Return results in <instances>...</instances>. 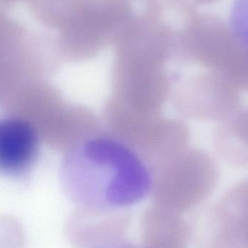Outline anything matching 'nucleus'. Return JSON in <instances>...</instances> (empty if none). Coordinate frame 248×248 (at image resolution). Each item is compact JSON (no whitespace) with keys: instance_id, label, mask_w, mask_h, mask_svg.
Returning a JSON list of instances; mask_svg holds the SVG:
<instances>
[{"instance_id":"nucleus-3","label":"nucleus","mask_w":248,"mask_h":248,"mask_svg":"<svg viewBox=\"0 0 248 248\" xmlns=\"http://www.w3.org/2000/svg\"><path fill=\"white\" fill-rule=\"evenodd\" d=\"M185 22L176 31L173 61L227 77L243 91L248 86L247 45L222 19L182 7Z\"/></svg>"},{"instance_id":"nucleus-17","label":"nucleus","mask_w":248,"mask_h":248,"mask_svg":"<svg viewBox=\"0 0 248 248\" xmlns=\"http://www.w3.org/2000/svg\"><path fill=\"white\" fill-rule=\"evenodd\" d=\"M195 1L199 3V4H213V3L216 2L218 0H195Z\"/></svg>"},{"instance_id":"nucleus-5","label":"nucleus","mask_w":248,"mask_h":248,"mask_svg":"<svg viewBox=\"0 0 248 248\" xmlns=\"http://www.w3.org/2000/svg\"><path fill=\"white\" fill-rule=\"evenodd\" d=\"M109 133L133 150L153 174L188 147L189 130L182 121L144 113L112 96L104 108Z\"/></svg>"},{"instance_id":"nucleus-8","label":"nucleus","mask_w":248,"mask_h":248,"mask_svg":"<svg viewBox=\"0 0 248 248\" xmlns=\"http://www.w3.org/2000/svg\"><path fill=\"white\" fill-rule=\"evenodd\" d=\"M131 215L122 209L78 207L65 224L75 248H138L128 237Z\"/></svg>"},{"instance_id":"nucleus-15","label":"nucleus","mask_w":248,"mask_h":248,"mask_svg":"<svg viewBox=\"0 0 248 248\" xmlns=\"http://www.w3.org/2000/svg\"><path fill=\"white\" fill-rule=\"evenodd\" d=\"M27 31L23 25L0 10V45L18 39Z\"/></svg>"},{"instance_id":"nucleus-12","label":"nucleus","mask_w":248,"mask_h":248,"mask_svg":"<svg viewBox=\"0 0 248 248\" xmlns=\"http://www.w3.org/2000/svg\"><path fill=\"white\" fill-rule=\"evenodd\" d=\"M214 144L224 161L237 167H247V109L242 108L234 116L220 122L214 136Z\"/></svg>"},{"instance_id":"nucleus-16","label":"nucleus","mask_w":248,"mask_h":248,"mask_svg":"<svg viewBox=\"0 0 248 248\" xmlns=\"http://www.w3.org/2000/svg\"><path fill=\"white\" fill-rule=\"evenodd\" d=\"M32 0H0V6L1 7H9L13 6L17 3L22 2V1H28L30 2Z\"/></svg>"},{"instance_id":"nucleus-10","label":"nucleus","mask_w":248,"mask_h":248,"mask_svg":"<svg viewBox=\"0 0 248 248\" xmlns=\"http://www.w3.org/2000/svg\"><path fill=\"white\" fill-rule=\"evenodd\" d=\"M39 152V135L29 121L19 117L0 120V174L25 177L36 165Z\"/></svg>"},{"instance_id":"nucleus-9","label":"nucleus","mask_w":248,"mask_h":248,"mask_svg":"<svg viewBox=\"0 0 248 248\" xmlns=\"http://www.w3.org/2000/svg\"><path fill=\"white\" fill-rule=\"evenodd\" d=\"M205 220L204 248H248L247 181L227 191Z\"/></svg>"},{"instance_id":"nucleus-1","label":"nucleus","mask_w":248,"mask_h":248,"mask_svg":"<svg viewBox=\"0 0 248 248\" xmlns=\"http://www.w3.org/2000/svg\"><path fill=\"white\" fill-rule=\"evenodd\" d=\"M64 192L78 207L124 209L151 191L153 173L131 147L108 133L80 139L63 159Z\"/></svg>"},{"instance_id":"nucleus-14","label":"nucleus","mask_w":248,"mask_h":248,"mask_svg":"<svg viewBox=\"0 0 248 248\" xmlns=\"http://www.w3.org/2000/svg\"><path fill=\"white\" fill-rule=\"evenodd\" d=\"M26 236L20 221L10 216H0V248H25Z\"/></svg>"},{"instance_id":"nucleus-13","label":"nucleus","mask_w":248,"mask_h":248,"mask_svg":"<svg viewBox=\"0 0 248 248\" xmlns=\"http://www.w3.org/2000/svg\"><path fill=\"white\" fill-rule=\"evenodd\" d=\"M83 0H32L33 17L46 27L62 31L75 17Z\"/></svg>"},{"instance_id":"nucleus-7","label":"nucleus","mask_w":248,"mask_h":248,"mask_svg":"<svg viewBox=\"0 0 248 248\" xmlns=\"http://www.w3.org/2000/svg\"><path fill=\"white\" fill-rule=\"evenodd\" d=\"M170 71L169 99L182 116L195 120L222 122L243 108V90L213 71Z\"/></svg>"},{"instance_id":"nucleus-6","label":"nucleus","mask_w":248,"mask_h":248,"mask_svg":"<svg viewBox=\"0 0 248 248\" xmlns=\"http://www.w3.org/2000/svg\"><path fill=\"white\" fill-rule=\"evenodd\" d=\"M219 176L218 165L209 154L186 147L153 174L154 205L182 215L212 195Z\"/></svg>"},{"instance_id":"nucleus-4","label":"nucleus","mask_w":248,"mask_h":248,"mask_svg":"<svg viewBox=\"0 0 248 248\" xmlns=\"http://www.w3.org/2000/svg\"><path fill=\"white\" fill-rule=\"evenodd\" d=\"M159 8L157 0H83L72 21L61 31L58 45L70 58L90 59L154 18Z\"/></svg>"},{"instance_id":"nucleus-11","label":"nucleus","mask_w":248,"mask_h":248,"mask_svg":"<svg viewBox=\"0 0 248 248\" xmlns=\"http://www.w3.org/2000/svg\"><path fill=\"white\" fill-rule=\"evenodd\" d=\"M191 233L180 214L154 205L141 218L140 248H188Z\"/></svg>"},{"instance_id":"nucleus-2","label":"nucleus","mask_w":248,"mask_h":248,"mask_svg":"<svg viewBox=\"0 0 248 248\" xmlns=\"http://www.w3.org/2000/svg\"><path fill=\"white\" fill-rule=\"evenodd\" d=\"M176 30L163 17L124 35L115 46L113 97L144 113H160L169 99Z\"/></svg>"}]
</instances>
